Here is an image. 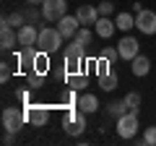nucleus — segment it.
<instances>
[{
    "instance_id": "obj_28",
    "label": "nucleus",
    "mask_w": 156,
    "mask_h": 146,
    "mask_svg": "<svg viewBox=\"0 0 156 146\" xmlns=\"http://www.w3.org/2000/svg\"><path fill=\"white\" fill-rule=\"evenodd\" d=\"M99 55H101V57H107L109 63H115L117 57H120V50H117V47H104V50H101Z\"/></svg>"
},
{
    "instance_id": "obj_23",
    "label": "nucleus",
    "mask_w": 156,
    "mask_h": 146,
    "mask_svg": "<svg viewBox=\"0 0 156 146\" xmlns=\"http://www.w3.org/2000/svg\"><path fill=\"white\" fill-rule=\"evenodd\" d=\"M117 84H120L117 73H107V76H101V78H99V86H101L104 91H112V89H117Z\"/></svg>"
},
{
    "instance_id": "obj_8",
    "label": "nucleus",
    "mask_w": 156,
    "mask_h": 146,
    "mask_svg": "<svg viewBox=\"0 0 156 146\" xmlns=\"http://www.w3.org/2000/svg\"><path fill=\"white\" fill-rule=\"evenodd\" d=\"M135 29H138L140 34H148V37H154V34H156V11L143 8L140 13H135Z\"/></svg>"
},
{
    "instance_id": "obj_26",
    "label": "nucleus",
    "mask_w": 156,
    "mask_h": 146,
    "mask_svg": "<svg viewBox=\"0 0 156 146\" xmlns=\"http://www.w3.org/2000/svg\"><path fill=\"white\" fill-rule=\"evenodd\" d=\"M140 144H146V146H156V125H151V128L143 130V138H140Z\"/></svg>"
},
{
    "instance_id": "obj_18",
    "label": "nucleus",
    "mask_w": 156,
    "mask_h": 146,
    "mask_svg": "<svg viewBox=\"0 0 156 146\" xmlns=\"http://www.w3.org/2000/svg\"><path fill=\"white\" fill-rule=\"evenodd\" d=\"M115 24H117V29H120V31H130V29L135 26V16H130V13H117Z\"/></svg>"
},
{
    "instance_id": "obj_6",
    "label": "nucleus",
    "mask_w": 156,
    "mask_h": 146,
    "mask_svg": "<svg viewBox=\"0 0 156 146\" xmlns=\"http://www.w3.org/2000/svg\"><path fill=\"white\" fill-rule=\"evenodd\" d=\"M42 13H44V21L57 24L68 13V3L65 0H44V3H42Z\"/></svg>"
},
{
    "instance_id": "obj_21",
    "label": "nucleus",
    "mask_w": 156,
    "mask_h": 146,
    "mask_svg": "<svg viewBox=\"0 0 156 146\" xmlns=\"http://www.w3.org/2000/svg\"><path fill=\"white\" fill-rule=\"evenodd\" d=\"M73 39H76L78 45L89 47V45H91V39H94V31H91L89 26H81V29H78V31H76V37H73Z\"/></svg>"
},
{
    "instance_id": "obj_13",
    "label": "nucleus",
    "mask_w": 156,
    "mask_h": 146,
    "mask_svg": "<svg viewBox=\"0 0 156 146\" xmlns=\"http://www.w3.org/2000/svg\"><path fill=\"white\" fill-rule=\"evenodd\" d=\"M76 18L81 21V26H94V24L99 21V8H94V5H78Z\"/></svg>"
},
{
    "instance_id": "obj_24",
    "label": "nucleus",
    "mask_w": 156,
    "mask_h": 146,
    "mask_svg": "<svg viewBox=\"0 0 156 146\" xmlns=\"http://www.w3.org/2000/svg\"><path fill=\"white\" fill-rule=\"evenodd\" d=\"M125 104H128L130 112H138L140 110V94L138 91H128V94H125Z\"/></svg>"
},
{
    "instance_id": "obj_31",
    "label": "nucleus",
    "mask_w": 156,
    "mask_h": 146,
    "mask_svg": "<svg viewBox=\"0 0 156 146\" xmlns=\"http://www.w3.org/2000/svg\"><path fill=\"white\" fill-rule=\"evenodd\" d=\"M29 5H42V3H44V0H26Z\"/></svg>"
},
{
    "instance_id": "obj_3",
    "label": "nucleus",
    "mask_w": 156,
    "mask_h": 146,
    "mask_svg": "<svg viewBox=\"0 0 156 146\" xmlns=\"http://www.w3.org/2000/svg\"><path fill=\"white\" fill-rule=\"evenodd\" d=\"M83 52H86V47L78 45L76 39H73V45L65 47V71L68 73H83Z\"/></svg>"
},
{
    "instance_id": "obj_7",
    "label": "nucleus",
    "mask_w": 156,
    "mask_h": 146,
    "mask_svg": "<svg viewBox=\"0 0 156 146\" xmlns=\"http://www.w3.org/2000/svg\"><path fill=\"white\" fill-rule=\"evenodd\" d=\"M37 55H39V47L31 45V47H23L21 52H16V63H18V71L21 73H31L34 71V63H37Z\"/></svg>"
},
{
    "instance_id": "obj_16",
    "label": "nucleus",
    "mask_w": 156,
    "mask_h": 146,
    "mask_svg": "<svg viewBox=\"0 0 156 146\" xmlns=\"http://www.w3.org/2000/svg\"><path fill=\"white\" fill-rule=\"evenodd\" d=\"M130 63H133V65H130V71H133L135 76H148V71H151V60H148L146 55H135Z\"/></svg>"
},
{
    "instance_id": "obj_20",
    "label": "nucleus",
    "mask_w": 156,
    "mask_h": 146,
    "mask_svg": "<svg viewBox=\"0 0 156 146\" xmlns=\"http://www.w3.org/2000/svg\"><path fill=\"white\" fill-rule=\"evenodd\" d=\"M3 24H8V26H13V29H21L23 24H26V13H23V11H16V13H11V16L3 18Z\"/></svg>"
},
{
    "instance_id": "obj_10",
    "label": "nucleus",
    "mask_w": 156,
    "mask_h": 146,
    "mask_svg": "<svg viewBox=\"0 0 156 146\" xmlns=\"http://www.w3.org/2000/svg\"><path fill=\"white\" fill-rule=\"evenodd\" d=\"M117 50H120V57L122 60H133L135 55H140V45H138L135 37H122L120 45H117Z\"/></svg>"
},
{
    "instance_id": "obj_27",
    "label": "nucleus",
    "mask_w": 156,
    "mask_h": 146,
    "mask_svg": "<svg viewBox=\"0 0 156 146\" xmlns=\"http://www.w3.org/2000/svg\"><path fill=\"white\" fill-rule=\"evenodd\" d=\"M26 81H29V89H39V86H42V81H44V73H37V71H31Z\"/></svg>"
},
{
    "instance_id": "obj_14",
    "label": "nucleus",
    "mask_w": 156,
    "mask_h": 146,
    "mask_svg": "<svg viewBox=\"0 0 156 146\" xmlns=\"http://www.w3.org/2000/svg\"><path fill=\"white\" fill-rule=\"evenodd\" d=\"M37 39H39V31H37L34 24H23V26L18 29V45H21V47L37 45Z\"/></svg>"
},
{
    "instance_id": "obj_4",
    "label": "nucleus",
    "mask_w": 156,
    "mask_h": 146,
    "mask_svg": "<svg viewBox=\"0 0 156 146\" xmlns=\"http://www.w3.org/2000/svg\"><path fill=\"white\" fill-rule=\"evenodd\" d=\"M140 123H138V112H125L122 118H117V136L125 141L135 138V133H138Z\"/></svg>"
},
{
    "instance_id": "obj_19",
    "label": "nucleus",
    "mask_w": 156,
    "mask_h": 146,
    "mask_svg": "<svg viewBox=\"0 0 156 146\" xmlns=\"http://www.w3.org/2000/svg\"><path fill=\"white\" fill-rule=\"evenodd\" d=\"M94 73H96V78H101V76H107V73H112V63L107 60V57H96L94 60Z\"/></svg>"
},
{
    "instance_id": "obj_9",
    "label": "nucleus",
    "mask_w": 156,
    "mask_h": 146,
    "mask_svg": "<svg viewBox=\"0 0 156 146\" xmlns=\"http://www.w3.org/2000/svg\"><path fill=\"white\" fill-rule=\"evenodd\" d=\"M26 120L31 125H37V128H42V125L50 123V110L47 107H39V104H29L26 107Z\"/></svg>"
},
{
    "instance_id": "obj_11",
    "label": "nucleus",
    "mask_w": 156,
    "mask_h": 146,
    "mask_svg": "<svg viewBox=\"0 0 156 146\" xmlns=\"http://www.w3.org/2000/svg\"><path fill=\"white\" fill-rule=\"evenodd\" d=\"M18 45V29L8 26V24H0V47L3 50H13V47Z\"/></svg>"
},
{
    "instance_id": "obj_22",
    "label": "nucleus",
    "mask_w": 156,
    "mask_h": 146,
    "mask_svg": "<svg viewBox=\"0 0 156 146\" xmlns=\"http://www.w3.org/2000/svg\"><path fill=\"white\" fill-rule=\"evenodd\" d=\"M107 112H109L112 118H122L130 110H128V104H125V99H122V102H109V104H107Z\"/></svg>"
},
{
    "instance_id": "obj_5",
    "label": "nucleus",
    "mask_w": 156,
    "mask_h": 146,
    "mask_svg": "<svg viewBox=\"0 0 156 146\" xmlns=\"http://www.w3.org/2000/svg\"><path fill=\"white\" fill-rule=\"evenodd\" d=\"M23 120H26V112L18 110V107H5L3 110V128L11 130V133H18L23 128Z\"/></svg>"
},
{
    "instance_id": "obj_30",
    "label": "nucleus",
    "mask_w": 156,
    "mask_h": 146,
    "mask_svg": "<svg viewBox=\"0 0 156 146\" xmlns=\"http://www.w3.org/2000/svg\"><path fill=\"white\" fill-rule=\"evenodd\" d=\"M115 13V5H112L109 0H101L99 3V16H112Z\"/></svg>"
},
{
    "instance_id": "obj_17",
    "label": "nucleus",
    "mask_w": 156,
    "mask_h": 146,
    "mask_svg": "<svg viewBox=\"0 0 156 146\" xmlns=\"http://www.w3.org/2000/svg\"><path fill=\"white\" fill-rule=\"evenodd\" d=\"M78 110H83L86 115L96 112V110H99V99H96L94 94H81L78 97Z\"/></svg>"
},
{
    "instance_id": "obj_2",
    "label": "nucleus",
    "mask_w": 156,
    "mask_h": 146,
    "mask_svg": "<svg viewBox=\"0 0 156 146\" xmlns=\"http://www.w3.org/2000/svg\"><path fill=\"white\" fill-rule=\"evenodd\" d=\"M62 128H65L68 136H81L86 130V112H83V110H78V107L68 110L65 118H62Z\"/></svg>"
},
{
    "instance_id": "obj_1",
    "label": "nucleus",
    "mask_w": 156,
    "mask_h": 146,
    "mask_svg": "<svg viewBox=\"0 0 156 146\" xmlns=\"http://www.w3.org/2000/svg\"><path fill=\"white\" fill-rule=\"evenodd\" d=\"M65 42V37L60 34V29L57 26H42L39 29V39H37V47L42 52H47V55H52V52L60 50V45Z\"/></svg>"
},
{
    "instance_id": "obj_25",
    "label": "nucleus",
    "mask_w": 156,
    "mask_h": 146,
    "mask_svg": "<svg viewBox=\"0 0 156 146\" xmlns=\"http://www.w3.org/2000/svg\"><path fill=\"white\" fill-rule=\"evenodd\" d=\"M34 71H37V73H47V71H50V60H47V52L39 50L37 63H34Z\"/></svg>"
},
{
    "instance_id": "obj_12",
    "label": "nucleus",
    "mask_w": 156,
    "mask_h": 146,
    "mask_svg": "<svg viewBox=\"0 0 156 146\" xmlns=\"http://www.w3.org/2000/svg\"><path fill=\"white\" fill-rule=\"evenodd\" d=\"M57 29H60V34L65 37V39H73V37H76V31L81 29V21H78L76 16H68V13H65V16L57 21Z\"/></svg>"
},
{
    "instance_id": "obj_29",
    "label": "nucleus",
    "mask_w": 156,
    "mask_h": 146,
    "mask_svg": "<svg viewBox=\"0 0 156 146\" xmlns=\"http://www.w3.org/2000/svg\"><path fill=\"white\" fill-rule=\"evenodd\" d=\"M11 63H8V60H3V63H0V81H3V84H5V81L8 78H11Z\"/></svg>"
},
{
    "instance_id": "obj_15",
    "label": "nucleus",
    "mask_w": 156,
    "mask_h": 146,
    "mask_svg": "<svg viewBox=\"0 0 156 146\" xmlns=\"http://www.w3.org/2000/svg\"><path fill=\"white\" fill-rule=\"evenodd\" d=\"M115 29H117V24H115V21H112V18H109V16H99V21H96V24H94V31H96V34H99L101 39H109L112 34H115Z\"/></svg>"
}]
</instances>
